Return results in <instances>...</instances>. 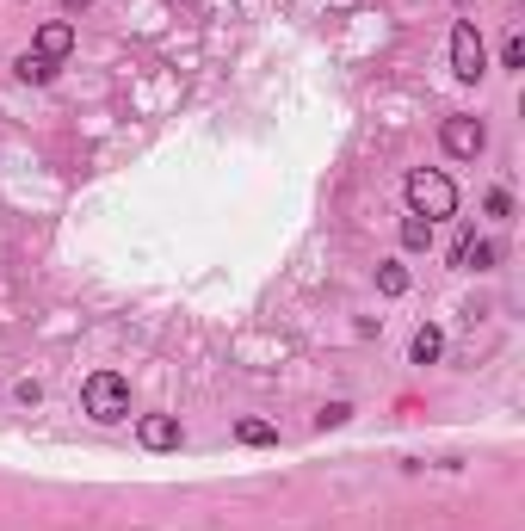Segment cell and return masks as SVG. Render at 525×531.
<instances>
[{
  "label": "cell",
  "instance_id": "obj_6",
  "mask_svg": "<svg viewBox=\"0 0 525 531\" xmlns=\"http://www.w3.org/2000/svg\"><path fill=\"white\" fill-rule=\"evenodd\" d=\"M451 266H458V272H488V266H495V247H488L476 229H464L458 241H451Z\"/></svg>",
  "mask_w": 525,
  "mask_h": 531
},
{
  "label": "cell",
  "instance_id": "obj_15",
  "mask_svg": "<svg viewBox=\"0 0 525 531\" xmlns=\"http://www.w3.org/2000/svg\"><path fill=\"white\" fill-rule=\"evenodd\" d=\"M13 396H19V402H25V408H38V402H44V389H38V383H31V377H25V383H19V389H13Z\"/></svg>",
  "mask_w": 525,
  "mask_h": 531
},
{
  "label": "cell",
  "instance_id": "obj_17",
  "mask_svg": "<svg viewBox=\"0 0 525 531\" xmlns=\"http://www.w3.org/2000/svg\"><path fill=\"white\" fill-rule=\"evenodd\" d=\"M62 7H68V13H81V7H93V0H62Z\"/></svg>",
  "mask_w": 525,
  "mask_h": 531
},
{
  "label": "cell",
  "instance_id": "obj_2",
  "mask_svg": "<svg viewBox=\"0 0 525 531\" xmlns=\"http://www.w3.org/2000/svg\"><path fill=\"white\" fill-rule=\"evenodd\" d=\"M81 408L99 420V427H118V420H130V383L118 371H93L87 389H81Z\"/></svg>",
  "mask_w": 525,
  "mask_h": 531
},
{
  "label": "cell",
  "instance_id": "obj_4",
  "mask_svg": "<svg viewBox=\"0 0 525 531\" xmlns=\"http://www.w3.org/2000/svg\"><path fill=\"white\" fill-rule=\"evenodd\" d=\"M439 143H445V155L476 161V155L488 149V130H482V118H445V124H439Z\"/></svg>",
  "mask_w": 525,
  "mask_h": 531
},
{
  "label": "cell",
  "instance_id": "obj_12",
  "mask_svg": "<svg viewBox=\"0 0 525 531\" xmlns=\"http://www.w3.org/2000/svg\"><path fill=\"white\" fill-rule=\"evenodd\" d=\"M377 291H383V297H402V291H408V272L383 260V266H377Z\"/></svg>",
  "mask_w": 525,
  "mask_h": 531
},
{
  "label": "cell",
  "instance_id": "obj_16",
  "mask_svg": "<svg viewBox=\"0 0 525 531\" xmlns=\"http://www.w3.org/2000/svg\"><path fill=\"white\" fill-rule=\"evenodd\" d=\"M346 414H353V408H346V402H328V408H322V427H340Z\"/></svg>",
  "mask_w": 525,
  "mask_h": 531
},
{
  "label": "cell",
  "instance_id": "obj_10",
  "mask_svg": "<svg viewBox=\"0 0 525 531\" xmlns=\"http://www.w3.org/2000/svg\"><path fill=\"white\" fill-rule=\"evenodd\" d=\"M13 68H19V81H31V87H44V81L56 75V62H50V56H38V50H25Z\"/></svg>",
  "mask_w": 525,
  "mask_h": 531
},
{
  "label": "cell",
  "instance_id": "obj_11",
  "mask_svg": "<svg viewBox=\"0 0 525 531\" xmlns=\"http://www.w3.org/2000/svg\"><path fill=\"white\" fill-rule=\"evenodd\" d=\"M235 439H241V445H272V439H278V427H272V420H241Z\"/></svg>",
  "mask_w": 525,
  "mask_h": 531
},
{
  "label": "cell",
  "instance_id": "obj_5",
  "mask_svg": "<svg viewBox=\"0 0 525 531\" xmlns=\"http://www.w3.org/2000/svg\"><path fill=\"white\" fill-rule=\"evenodd\" d=\"M136 439H143V451H180L186 427H180V414H143L136 420Z\"/></svg>",
  "mask_w": 525,
  "mask_h": 531
},
{
  "label": "cell",
  "instance_id": "obj_14",
  "mask_svg": "<svg viewBox=\"0 0 525 531\" xmlns=\"http://www.w3.org/2000/svg\"><path fill=\"white\" fill-rule=\"evenodd\" d=\"M488 217L507 223V217H513V198H507V192H488Z\"/></svg>",
  "mask_w": 525,
  "mask_h": 531
},
{
  "label": "cell",
  "instance_id": "obj_3",
  "mask_svg": "<svg viewBox=\"0 0 525 531\" xmlns=\"http://www.w3.org/2000/svg\"><path fill=\"white\" fill-rule=\"evenodd\" d=\"M482 68H488L482 31L470 19H458V25H451V75H458V81H482Z\"/></svg>",
  "mask_w": 525,
  "mask_h": 531
},
{
  "label": "cell",
  "instance_id": "obj_8",
  "mask_svg": "<svg viewBox=\"0 0 525 531\" xmlns=\"http://www.w3.org/2000/svg\"><path fill=\"white\" fill-rule=\"evenodd\" d=\"M439 352H445V334H439V328H414V340H408V365H439Z\"/></svg>",
  "mask_w": 525,
  "mask_h": 531
},
{
  "label": "cell",
  "instance_id": "obj_7",
  "mask_svg": "<svg viewBox=\"0 0 525 531\" xmlns=\"http://www.w3.org/2000/svg\"><path fill=\"white\" fill-rule=\"evenodd\" d=\"M31 50L50 56V62H62L68 50H75V25H68V19H44V25H38V44H31Z\"/></svg>",
  "mask_w": 525,
  "mask_h": 531
},
{
  "label": "cell",
  "instance_id": "obj_13",
  "mask_svg": "<svg viewBox=\"0 0 525 531\" xmlns=\"http://www.w3.org/2000/svg\"><path fill=\"white\" fill-rule=\"evenodd\" d=\"M501 68H525V38H507L501 44Z\"/></svg>",
  "mask_w": 525,
  "mask_h": 531
},
{
  "label": "cell",
  "instance_id": "obj_18",
  "mask_svg": "<svg viewBox=\"0 0 525 531\" xmlns=\"http://www.w3.org/2000/svg\"><path fill=\"white\" fill-rule=\"evenodd\" d=\"M458 7H470V0H458Z\"/></svg>",
  "mask_w": 525,
  "mask_h": 531
},
{
  "label": "cell",
  "instance_id": "obj_1",
  "mask_svg": "<svg viewBox=\"0 0 525 531\" xmlns=\"http://www.w3.org/2000/svg\"><path fill=\"white\" fill-rule=\"evenodd\" d=\"M402 192H408V210H414V217H427V223L458 217V186H451L439 167H414Z\"/></svg>",
  "mask_w": 525,
  "mask_h": 531
},
{
  "label": "cell",
  "instance_id": "obj_9",
  "mask_svg": "<svg viewBox=\"0 0 525 531\" xmlns=\"http://www.w3.org/2000/svg\"><path fill=\"white\" fill-rule=\"evenodd\" d=\"M402 247H408V254H427V247H433V223L408 210V217H402Z\"/></svg>",
  "mask_w": 525,
  "mask_h": 531
}]
</instances>
